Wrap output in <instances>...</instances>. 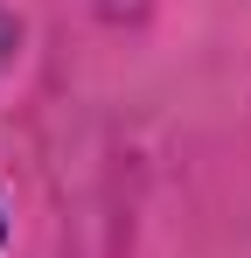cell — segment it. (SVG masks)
<instances>
[{"mask_svg": "<svg viewBox=\"0 0 251 258\" xmlns=\"http://www.w3.org/2000/svg\"><path fill=\"white\" fill-rule=\"evenodd\" d=\"M0 237H7V223H0Z\"/></svg>", "mask_w": 251, "mask_h": 258, "instance_id": "cell-1", "label": "cell"}]
</instances>
